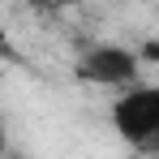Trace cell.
I'll use <instances>...</instances> for the list:
<instances>
[{
  "instance_id": "obj_1",
  "label": "cell",
  "mask_w": 159,
  "mask_h": 159,
  "mask_svg": "<svg viewBox=\"0 0 159 159\" xmlns=\"http://www.w3.org/2000/svg\"><path fill=\"white\" fill-rule=\"evenodd\" d=\"M116 138L129 146H155L159 142V86H129L112 99L107 112Z\"/></svg>"
},
{
  "instance_id": "obj_2",
  "label": "cell",
  "mask_w": 159,
  "mask_h": 159,
  "mask_svg": "<svg viewBox=\"0 0 159 159\" xmlns=\"http://www.w3.org/2000/svg\"><path fill=\"white\" fill-rule=\"evenodd\" d=\"M138 69L142 60L125 43H95L73 60V78L86 86H103V90H129L138 82Z\"/></svg>"
},
{
  "instance_id": "obj_3",
  "label": "cell",
  "mask_w": 159,
  "mask_h": 159,
  "mask_svg": "<svg viewBox=\"0 0 159 159\" xmlns=\"http://www.w3.org/2000/svg\"><path fill=\"white\" fill-rule=\"evenodd\" d=\"M9 155V125H4V112H0V159Z\"/></svg>"
},
{
  "instance_id": "obj_4",
  "label": "cell",
  "mask_w": 159,
  "mask_h": 159,
  "mask_svg": "<svg viewBox=\"0 0 159 159\" xmlns=\"http://www.w3.org/2000/svg\"><path fill=\"white\" fill-rule=\"evenodd\" d=\"M138 60H159V43H146V48L138 52Z\"/></svg>"
},
{
  "instance_id": "obj_5",
  "label": "cell",
  "mask_w": 159,
  "mask_h": 159,
  "mask_svg": "<svg viewBox=\"0 0 159 159\" xmlns=\"http://www.w3.org/2000/svg\"><path fill=\"white\" fill-rule=\"evenodd\" d=\"M9 48V30H4V22H0V52Z\"/></svg>"
}]
</instances>
